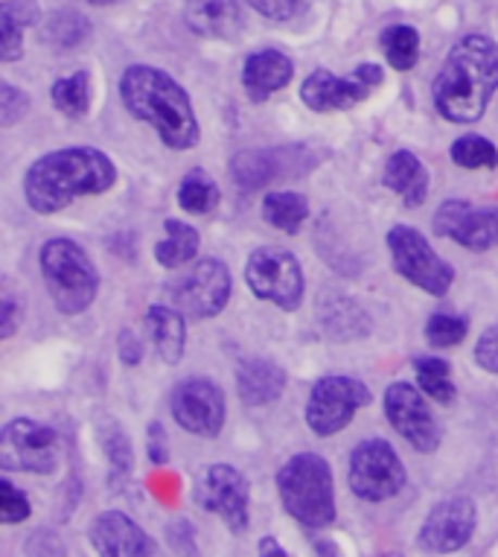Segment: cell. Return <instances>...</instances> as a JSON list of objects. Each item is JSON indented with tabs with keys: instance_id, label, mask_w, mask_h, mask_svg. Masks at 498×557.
<instances>
[{
	"instance_id": "obj_29",
	"label": "cell",
	"mask_w": 498,
	"mask_h": 557,
	"mask_svg": "<svg viewBox=\"0 0 498 557\" xmlns=\"http://www.w3.org/2000/svg\"><path fill=\"white\" fill-rule=\"evenodd\" d=\"M418 368V383L420 392L432 397L437 403H452L455 400V383H452V368L449 362L437 357H423L414 362Z\"/></svg>"
},
{
	"instance_id": "obj_12",
	"label": "cell",
	"mask_w": 498,
	"mask_h": 557,
	"mask_svg": "<svg viewBox=\"0 0 498 557\" xmlns=\"http://www.w3.org/2000/svg\"><path fill=\"white\" fill-rule=\"evenodd\" d=\"M231 298V272L216 257H204L173 284V301L192 319H213Z\"/></svg>"
},
{
	"instance_id": "obj_41",
	"label": "cell",
	"mask_w": 498,
	"mask_h": 557,
	"mask_svg": "<svg viewBox=\"0 0 498 557\" xmlns=\"http://www.w3.org/2000/svg\"><path fill=\"white\" fill-rule=\"evenodd\" d=\"M149 458H152L154 465L166 461V435H163L161 423L149 426Z\"/></svg>"
},
{
	"instance_id": "obj_39",
	"label": "cell",
	"mask_w": 498,
	"mask_h": 557,
	"mask_svg": "<svg viewBox=\"0 0 498 557\" xmlns=\"http://www.w3.org/2000/svg\"><path fill=\"white\" fill-rule=\"evenodd\" d=\"M257 12H263L265 18L286 21L303 7V0H248Z\"/></svg>"
},
{
	"instance_id": "obj_6",
	"label": "cell",
	"mask_w": 498,
	"mask_h": 557,
	"mask_svg": "<svg viewBox=\"0 0 498 557\" xmlns=\"http://www.w3.org/2000/svg\"><path fill=\"white\" fill-rule=\"evenodd\" d=\"M388 248L394 269H397L408 284L426 289L428 295H446L452 289L455 269L444 257L428 246V239L411 225H397L388 234Z\"/></svg>"
},
{
	"instance_id": "obj_22",
	"label": "cell",
	"mask_w": 498,
	"mask_h": 557,
	"mask_svg": "<svg viewBox=\"0 0 498 557\" xmlns=\"http://www.w3.org/2000/svg\"><path fill=\"white\" fill-rule=\"evenodd\" d=\"M236 388H239V397L248 406H265V403H274L283 394V388H286V374L274 362L248 359L236 371Z\"/></svg>"
},
{
	"instance_id": "obj_24",
	"label": "cell",
	"mask_w": 498,
	"mask_h": 557,
	"mask_svg": "<svg viewBox=\"0 0 498 557\" xmlns=\"http://www.w3.org/2000/svg\"><path fill=\"white\" fill-rule=\"evenodd\" d=\"M166 237L163 243H158L154 248V260L166 269H178V265H187L196 260L199 255V234L196 228H190L187 222L166 220Z\"/></svg>"
},
{
	"instance_id": "obj_13",
	"label": "cell",
	"mask_w": 498,
	"mask_h": 557,
	"mask_svg": "<svg viewBox=\"0 0 498 557\" xmlns=\"http://www.w3.org/2000/svg\"><path fill=\"white\" fill-rule=\"evenodd\" d=\"M170 406L178 426L201 438H216L225 426V394L204 376H192L175 385Z\"/></svg>"
},
{
	"instance_id": "obj_34",
	"label": "cell",
	"mask_w": 498,
	"mask_h": 557,
	"mask_svg": "<svg viewBox=\"0 0 498 557\" xmlns=\"http://www.w3.org/2000/svg\"><path fill=\"white\" fill-rule=\"evenodd\" d=\"M29 499L21 494L18 487L10 482V479H0V520L7 525H15V522H24L29 517Z\"/></svg>"
},
{
	"instance_id": "obj_3",
	"label": "cell",
	"mask_w": 498,
	"mask_h": 557,
	"mask_svg": "<svg viewBox=\"0 0 498 557\" xmlns=\"http://www.w3.org/2000/svg\"><path fill=\"white\" fill-rule=\"evenodd\" d=\"M120 97L137 120L158 132L170 149H192L201 128L192 102L173 76L152 64H132L120 79Z\"/></svg>"
},
{
	"instance_id": "obj_23",
	"label": "cell",
	"mask_w": 498,
	"mask_h": 557,
	"mask_svg": "<svg viewBox=\"0 0 498 557\" xmlns=\"http://www.w3.org/2000/svg\"><path fill=\"white\" fill-rule=\"evenodd\" d=\"M146 327L152 336L154 347H158V357L163 362L175 366L184 357V345H187V327H184V315L175 307H149L146 312Z\"/></svg>"
},
{
	"instance_id": "obj_5",
	"label": "cell",
	"mask_w": 498,
	"mask_h": 557,
	"mask_svg": "<svg viewBox=\"0 0 498 557\" xmlns=\"http://www.w3.org/2000/svg\"><path fill=\"white\" fill-rule=\"evenodd\" d=\"M41 274L55 310L64 315L85 312L100 293V274L73 239H50L41 248Z\"/></svg>"
},
{
	"instance_id": "obj_32",
	"label": "cell",
	"mask_w": 498,
	"mask_h": 557,
	"mask_svg": "<svg viewBox=\"0 0 498 557\" xmlns=\"http://www.w3.org/2000/svg\"><path fill=\"white\" fill-rule=\"evenodd\" d=\"M269 158L263 152H242V156L234 158V166H231V175L236 182L242 184L245 190H254L260 184L269 182Z\"/></svg>"
},
{
	"instance_id": "obj_15",
	"label": "cell",
	"mask_w": 498,
	"mask_h": 557,
	"mask_svg": "<svg viewBox=\"0 0 498 557\" xmlns=\"http://www.w3.org/2000/svg\"><path fill=\"white\" fill-rule=\"evenodd\" d=\"M199 505L204 511L219 513L227 529L242 534L248 529V482L231 465L208 467L199 479Z\"/></svg>"
},
{
	"instance_id": "obj_43",
	"label": "cell",
	"mask_w": 498,
	"mask_h": 557,
	"mask_svg": "<svg viewBox=\"0 0 498 557\" xmlns=\"http://www.w3.org/2000/svg\"><path fill=\"white\" fill-rule=\"evenodd\" d=\"M140 357H144V350H140V342H135V336H132V333H123V362L135 366Z\"/></svg>"
},
{
	"instance_id": "obj_28",
	"label": "cell",
	"mask_w": 498,
	"mask_h": 557,
	"mask_svg": "<svg viewBox=\"0 0 498 557\" xmlns=\"http://www.w3.org/2000/svg\"><path fill=\"white\" fill-rule=\"evenodd\" d=\"M382 50H385L390 67L411 71L420 59V33L406 24H394L382 33Z\"/></svg>"
},
{
	"instance_id": "obj_1",
	"label": "cell",
	"mask_w": 498,
	"mask_h": 557,
	"mask_svg": "<svg viewBox=\"0 0 498 557\" xmlns=\"http://www.w3.org/2000/svg\"><path fill=\"white\" fill-rule=\"evenodd\" d=\"M498 91V45L487 36H466L449 50L432 85V100L440 117L475 123L484 117Z\"/></svg>"
},
{
	"instance_id": "obj_4",
	"label": "cell",
	"mask_w": 498,
	"mask_h": 557,
	"mask_svg": "<svg viewBox=\"0 0 498 557\" xmlns=\"http://www.w3.org/2000/svg\"><path fill=\"white\" fill-rule=\"evenodd\" d=\"M283 508L309 529H324L336 520V487L333 470L315 453L289 458L277 473Z\"/></svg>"
},
{
	"instance_id": "obj_10",
	"label": "cell",
	"mask_w": 498,
	"mask_h": 557,
	"mask_svg": "<svg viewBox=\"0 0 498 557\" xmlns=\"http://www.w3.org/2000/svg\"><path fill=\"white\" fill-rule=\"evenodd\" d=\"M59 465V435L50 426L29 418L10 421L0 432V467L50 473Z\"/></svg>"
},
{
	"instance_id": "obj_20",
	"label": "cell",
	"mask_w": 498,
	"mask_h": 557,
	"mask_svg": "<svg viewBox=\"0 0 498 557\" xmlns=\"http://www.w3.org/2000/svg\"><path fill=\"white\" fill-rule=\"evenodd\" d=\"M295 64L281 50H260V53L248 55V62L242 67V85L245 91L251 94V100L263 102L269 100V94L281 91L291 83Z\"/></svg>"
},
{
	"instance_id": "obj_16",
	"label": "cell",
	"mask_w": 498,
	"mask_h": 557,
	"mask_svg": "<svg viewBox=\"0 0 498 557\" xmlns=\"http://www.w3.org/2000/svg\"><path fill=\"white\" fill-rule=\"evenodd\" d=\"M475 522H478V511H475V503L470 496H449L432 508L423 529H420V543L428 552L449 555V552H458L470 543Z\"/></svg>"
},
{
	"instance_id": "obj_2",
	"label": "cell",
	"mask_w": 498,
	"mask_h": 557,
	"mask_svg": "<svg viewBox=\"0 0 498 557\" xmlns=\"http://www.w3.org/2000/svg\"><path fill=\"white\" fill-rule=\"evenodd\" d=\"M117 182V166L100 149L73 147L38 158L24 175V196L36 213H59L79 196H100Z\"/></svg>"
},
{
	"instance_id": "obj_31",
	"label": "cell",
	"mask_w": 498,
	"mask_h": 557,
	"mask_svg": "<svg viewBox=\"0 0 498 557\" xmlns=\"http://www.w3.org/2000/svg\"><path fill=\"white\" fill-rule=\"evenodd\" d=\"M178 205L190 213H210L219 208V187L204 173H190L178 187Z\"/></svg>"
},
{
	"instance_id": "obj_46",
	"label": "cell",
	"mask_w": 498,
	"mask_h": 557,
	"mask_svg": "<svg viewBox=\"0 0 498 557\" xmlns=\"http://www.w3.org/2000/svg\"><path fill=\"white\" fill-rule=\"evenodd\" d=\"M91 3H100V7H105V3H111V0H91Z\"/></svg>"
},
{
	"instance_id": "obj_8",
	"label": "cell",
	"mask_w": 498,
	"mask_h": 557,
	"mask_svg": "<svg viewBox=\"0 0 498 557\" xmlns=\"http://www.w3.org/2000/svg\"><path fill=\"white\" fill-rule=\"evenodd\" d=\"M350 491L364 503H385L406 487V467L388 441H362L350 456Z\"/></svg>"
},
{
	"instance_id": "obj_7",
	"label": "cell",
	"mask_w": 498,
	"mask_h": 557,
	"mask_svg": "<svg viewBox=\"0 0 498 557\" xmlns=\"http://www.w3.org/2000/svg\"><path fill=\"white\" fill-rule=\"evenodd\" d=\"M245 281L257 298L277 304L283 310H295L303 301V269L298 257L283 248H257L245 263Z\"/></svg>"
},
{
	"instance_id": "obj_44",
	"label": "cell",
	"mask_w": 498,
	"mask_h": 557,
	"mask_svg": "<svg viewBox=\"0 0 498 557\" xmlns=\"http://www.w3.org/2000/svg\"><path fill=\"white\" fill-rule=\"evenodd\" d=\"M260 557H289V555H286V548H283L277 540L263 537L260 540Z\"/></svg>"
},
{
	"instance_id": "obj_25",
	"label": "cell",
	"mask_w": 498,
	"mask_h": 557,
	"mask_svg": "<svg viewBox=\"0 0 498 557\" xmlns=\"http://www.w3.org/2000/svg\"><path fill=\"white\" fill-rule=\"evenodd\" d=\"M307 213V199L300 193H269L263 199L265 222L283 234H298Z\"/></svg>"
},
{
	"instance_id": "obj_35",
	"label": "cell",
	"mask_w": 498,
	"mask_h": 557,
	"mask_svg": "<svg viewBox=\"0 0 498 557\" xmlns=\"http://www.w3.org/2000/svg\"><path fill=\"white\" fill-rule=\"evenodd\" d=\"M29 109V97L24 91H18L15 85L0 83V123L3 126H12L18 123Z\"/></svg>"
},
{
	"instance_id": "obj_30",
	"label": "cell",
	"mask_w": 498,
	"mask_h": 557,
	"mask_svg": "<svg viewBox=\"0 0 498 557\" xmlns=\"http://www.w3.org/2000/svg\"><path fill=\"white\" fill-rule=\"evenodd\" d=\"M452 161L463 170H496L498 149L481 135H463L452 144Z\"/></svg>"
},
{
	"instance_id": "obj_14",
	"label": "cell",
	"mask_w": 498,
	"mask_h": 557,
	"mask_svg": "<svg viewBox=\"0 0 498 557\" xmlns=\"http://www.w3.org/2000/svg\"><path fill=\"white\" fill-rule=\"evenodd\" d=\"M385 414L411 447L420 453H435L440 444V430L423 392L408 383H394L385 392Z\"/></svg>"
},
{
	"instance_id": "obj_9",
	"label": "cell",
	"mask_w": 498,
	"mask_h": 557,
	"mask_svg": "<svg viewBox=\"0 0 498 557\" xmlns=\"http://www.w3.org/2000/svg\"><path fill=\"white\" fill-rule=\"evenodd\" d=\"M371 403V392L353 376H324L309 394L307 423L315 435H336Z\"/></svg>"
},
{
	"instance_id": "obj_37",
	"label": "cell",
	"mask_w": 498,
	"mask_h": 557,
	"mask_svg": "<svg viewBox=\"0 0 498 557\" xmlns=\"http://www.w3.org/2000/svg\"><path fill=\"white\" fill-rule=\"evenodd\" d=\"M475 362L489 374H498V324L489 327L475 345Z\"/></svg>"
},
{
	"instance_id": "obj_36",
	"label": "cell",
	"mask_w": 498,
	"mask_h": 557,
	"mask_svg": "<svg viewBox=\"0 0 498 557\" xmlns=\"http://www.w3.org/2000/svg\"><path fill=\"white\" fill-rule=\"evenodd\" d=\"M24 53V27L7 15H0V59L15 62Z\"/></svg>"
},
{
	"instance_id": "obj_17",
	"label": "cell",
	"mask_w": 498,
	"mask_h": 557,
	"mask_svg": "<svg viewBox=\"0 0 498 557\" xmlns=\"http://www.w3.org/2000/svg\"><path fill=\"white\" fill-rule=\"evenodd\" d=\"M435 231L463 248L487 251L498 243V211L455 199L444 201L435 213Z\"/></svg>"
},
{
	"instance_id": "obj_18",
	"label": "cell",
	"mask_w": 498,
	"mask_h": 557,
	"mask_svg": "<svg viewBox=\"0 0 498 557\" xmlns=\"http://www.w3.org/2000/svg\"><path fill=\"white\" fill-rule=\"evenodd\" d=\"M91 546L100 557H161L154 540L120 511H102L91 522Z\"/></svg>"
},
{
	"instance_id": "obj_42",
	"label": "cell",
	"mask_w": 498,
	"mask_h": 557,
	"mask_svg": "<svg viewBox=\"0 0 498 557\" xmlns=\"http://www.w3.org/2000/svg\"><path fill=\"white\" fill-rule=\"evenodd\" d=\"M0 307H3V321H0V336L10 338L12 333H15V301H12L10 293H3V298H0Z\"/></svg>"
},
{
	"instance_id": "obj_19",
	"label": "cell",
	"mask_w": 498,
	"mask_h": 557,
	"mask_svg": "<svg viewBox=\"0 0 498 557\" xmlns=\"http://www.w3.org/2000/svg\"><path fill=\"white\" fill-rule=\"evenodd\" d=\"M184 18L196 36L204 38H234L245 21L239 0H187Z\"/></svg>"
},
{
	"instance_id": "obj_45",
	"label": "cell",
	"mask_w": 498,
	"mask_h": 557,
	"mask_svg": "<svg viewBox=\"0 0 498 557\" xmlns=\"http://www.w3.org/2000/svg\"><path fill=\"white\" fill-rule=\"evenodd\" d=\"M379 557H402V555H397V552H385V555H379Z\"/></svg>"
},
{
	"instance_id": "obj_33",
	"label": "cell",
	"mask_w": 498,
	"mask_h": 557,
	"mask_svg": "<svg viewBox=\"0 0 498 557\" xmlns=\"http://www.w3.org/2000/svg\"><path fill=\"white\" fill-rule=\"evenodd\" d=\"M470 333V324L458 315H432L426 324V338L428 345L435 347H452L461 345L463 338Z\"/></svg>"
},
{
	"instance_id": "obj_21",
	"label": "cell",
	"mask_w": 498,
	"mask_h": 557,
	"mask_svg": "<svg viewBox=\"0 0 498 557\" xmlns=\"http://www.w3.org/2000/svg\"><path fill=\"white\" fill-rule=\"evenodd\" d=\"M382 182H385L388 190L402 196L408 208H418L428 196V170L414 152H406V149L397 152V156H390V161L385 164Z\"/></svg>"
},
{
	"instance_id": "obj_27",
	"label": "cell",
	"mask_w": 498,
	"mask_h": 557,
	"mask_svg": "<svg viewBox=\"0 0 498 557\" xmlns=\"http://www.w3.org/2000/svg\"><path fill=\"white\" fill-rule=\"evenodd\" d=\"M53 106L67 117H85L91 109V74L79 71V74L64 76L53 85Z\"/></svg>"
},
{
	"instance_id": "obj_38",
	"label": "cell",
	"mask_w": 498,
	"mask_h": 557,
	"mask_svg": "<svg viewBox=\"0 0 498 557\" xmlns=\"http://www.w3.org/2000/svg\"><path fill=\"white\" fill-rule=\"evenodd\" d=\"M105 453H109L114 470L128 473V467H132V453H128V441L123 432L111 430L109 435H105Z\"/></svg>"
},
{
	"instance_id": "obj_40",
	"label": "cell",
	"mask_w": 498,
	"mask_h": 557,
	"mask_svg": "<svg viewBox=\"0 0 498 557\" xmlns=\"http://www.w3.org/2000/svg\"><path fill=\"white\" fill-rule=\"evenodd\" d=\"M0 15H7L21 27H27V24H36L38 21V7L36 0H3L0 3Z\"/></svg>"
},
{
	"instance_id": "obj_26",
	"label": "cell",
	"mask_w": 498,
	"mask_h": 557,
	"mask_svg": "<svg viewBox=\"0 0 498 557\" xmlns=\"http://www.w3.org/2000/svg\"><path fill=\"white\" fill-rule=\"evenodd\" d=\"M88 36H91V21L85 18L82 12L59 10L41 24V38L53 47H62V50L82 45Z\"/></svg>"
},
{
	"instance_id": "obj_11",
	"label": "cell",
	"mask_w": 498,
	"mask_h": 557,
	"mask_svg": "<svg viewBox=\"0 0 498 557\" xmlns=\"http://www.w3.org/2000/svg\"><path fill=\"white\" fill-rule=\"evenodd\" d=\"M382 83L379 64H359L350 76H336L329 71H315L307 76L300 88V100L312 111H347L371 97V91Z\"/></svg>"
}]
</instances>
